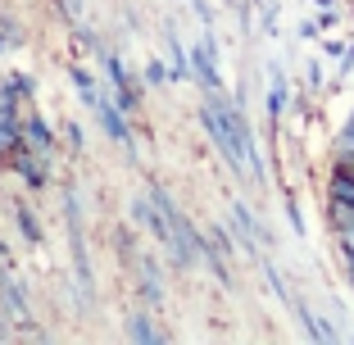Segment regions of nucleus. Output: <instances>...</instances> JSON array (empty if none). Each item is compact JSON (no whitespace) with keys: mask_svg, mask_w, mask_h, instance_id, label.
Masks as SVG:
<instances>
[{"mask_svg":"<svg viewBox=\"0 0 354 345\" xmlns=\"http://www.w3.org/2000/svg\"><path fill=\"white\" fill-rule=\"evenodd\" d=\"M127 336H132V341H141V345H150V341H168V336L155 327V318H150V314H132V323H127Z\"/></svg>","mask_w":354,"mask_h":345,"instance_id":"obj_8","label":"nucleus"},{"mask_svg":"<svg viewBox=\"0 0 354 345\" xmlns=\"http://www.w3.org/2000/svg\"><path fill=\"white\" fill-rule=\"evenodd\" d=\"M59 10L68 14V19H77V10H82V5H77V0H59Z\"/></svg>","mask_w":354,"mask_h":345,"instance_id":"obj_19","label":"nucleus"},{"mask_svg":"<svg viewBox=\"0 0 354 345\" xmlns=\"http://www.w3.org/2000/svg\"><path fill=\"white\" fill-rule=\"evenodd\" d=\"M146 82H150V86H164V82H168V64L150 59V64H146Z\"/></svg>","mask_w":354,"mask_h":345,"instance_id":"obj_15","label":"nucleus"},{"mask_svg":"<svg viewBox=\"0 0 354 345\" xmlns=\"http://www.w3.org/2000/svg\"><path fill=\"white\" fill-rule=\"evenodd\" d=\"M14 218H19V227H23V236H28V241H32V245H41V223H37V214H32V209H28V205H23V200H19V205H14Z\"/></svg>","mask_w":354,"mask_h":345,"instance_id":"obj_10","label":"nucleus"},{"mask_svg":"<svg viewBox=\"0 0 354 345\" xmlns=\"http://www.w3.org/2000/svg\"><path fill=\"white\" fill-rule=\"evenodd\" d=\"M68 77H73V86H77V95H82L86 105H100V86L91 82V73H86V68H68Z\"/></svg>","mask_w":354,"mask_h":345,"instance_id":"obj_9","label":"nucleus"},{"mask_svg":"<svg viewBox=\"0 0 354 345\" xmlns=\"http://www.w3.org/2000/svg\"><path fill=\"white\" fill-rule=\"evenodd\" d=\"M332 200H345V205H354V178H350V173H341V168L332 173Z\"/></svg>","mask_w":354,"mask_h":345,"instance_id":"obj_13","label":"nucleus"},{"mask_svg":"<svg viewBox=\"0 0 354 345\" xmlns=\"http://www.w3.org/2000/svg\"><path fill=\"white\" fill-rule=\"evenodd\" d=\"M5 268V263H0ZM0 318L14 327V332H32V309H28V295H23V282L5 268V282H0Z\"/></svg>","mask_w":354,"mask_h":345,"instance_id":"obj_2","label":"nucleus"},{"mask_svg":"<svg viewBox=\"0 0 354 345\" xmlns=\"http://www.w3.org/2000/svg\"><path fill=\"white\" fill-rule=\"evenodd\" d=\"M64 141H68V150L77 155V150H82V127H77V123H64Z\"/></svg>","mask_w":354,"mask_h":345,"instance_id":"obj_16","label":"nucleus"},{"mask_svg":"<svg viewBox=\"0 0 354 345\" xmlns=\"http://www.w3.org/2000/svg\"><path fill=\"white\" fill-rule=\"evenodd\" d=\"M100 59H104V77H109V91H104V95H109V100H114L127 118H132L136 109H141V91H136V82L127 77L123 59H118L114 50H100Z\"/></svg>","mask_w":354,"mask_h":345,"instance_id":"obj_1","label":"nucleus"},{"mask_svg":"<svg viewBox=\"0 0 354 345\" xmlns=\"http://www.w3.org/2000/svg\"><path fill=\"white\" fill-rule=\"evenodd\" d=\"M341 159H354V118H350V132L341 136Z\"/></svg>","mask_w":354,"mask_h":345,"instance_id":"obj_18","label":"nucleus"},{"mask_svg":"<svg viewBox=\"0 0 354 345\" xmlns=\"http://www.w3.org/2000/svg\"><path fill=\"white\" fill-rule=\"evenodd\" d=\"M209 245H214V250H218L223 259H232V254H241V250H236V241L227 236V227H223V223H214V227H209Z\"/></svg>","mask_w":354,"mask_h":345,"instance_id":"obj_11","label":"nucleus"},{"mask_svg":"<svg viewBox=\"0 0 354 345\" xmlns=\"http://www.w3.org/2000/svg\"><path fill=\"white\" fill-rule=\"evenodd\" d=\"M327 209H332V227H336V232H341V227H354V205H345V200H332Z\"/></svg>","mask_w":354,"mask_h":345,"instance_id":"obj_14","label":"nucleus"},{"mask_svg":"<svg viewBox=\"0 0 354 345\" xmlns=\"http://www.w3.org/2000/svg\"><path fill=\"white\" fill-rule=\"evenodd\" d=\"M19 141L28 150H37V155H46V159L55 155V136H50V127H46L37 114H32V118H19Z\"/></svg>","mask_w":354,"mask_h":345,"instance_id":"obj_6","label":"nucleus"},{"mask_svg":"<svg viewBox=\"0 0 354 345\" xmlns=\"http://www.w3.org/2000/svg\"><path fill=\"white\" fill-rule=\"evenodd\" d=\"M350 286H354V263H350Z\"/></svg>","mask_w":354,"mask_h":345,"instance_id":"obj_20","label":"nucleus"},{"mask_svg":"<svg viewBox=\"0 0 354 345\" xmlns=\"http://www.w3.org/2000/svg\"><path fill=\"white\" fill-rule=\"evenodd\" d=\"M281 109H286V82H281V73H272V86H268V114L281 118Z\"/></svg>","mask_w":354,"mask_h":345,"instance_id":"obj_12","label":"nucleus"},{"mask_svg":"<svg viewBox=\"0 0 354 345\" xmlns=\"http://www.w3.org/2000/svg\"><path fill=\"white\" fill-rule=\"evenodd\" d=\"M10 168L19 173L23 182H28L32 191H37V187H46V155H37V150H28L23 141H19V146H10Z\"/></svg>","mask_w":354,"mask_h":345,"instance_id":"obj_3","label":"nucleus"},{"mask_svg":"<svg viewBox=\"0 0 354 345\" xmlns=\"http://www.w3.org/2000/svg\"><path fill=\"white\" fill-rule=\"evenodd\" d=\"M191 77H200V82H205L209 91H223V73H218V46H214V41H200L196 50H191Z\"/></svg>","mask_w":354,"mask_h":345,"instance_id":"obj_4","label":"nucleus"},{"mask_svg":"<svg viewBox=\"0 0 354 345\" xmlns=\"http://www.w3.org/2000/svg\"><path fill=\"white\" fill-rule=\"evenodd\" d=\"M0 50H5V37H0Z\"/></svg>","mask_w":354,"mask_h":345,"instance_id":"obj_21","label":"nucleus"},{"mask_svg":"<svg viewBox=\"0 0 354 345\" xmlns=\"http://www.w3.org/2000/svg\"><path fill=\"white\" fill-rule=\"evenodd\" d=\"M164 50H168V77H173V82H187V77H191V50L177 41L173 28L164 32Z\"/></svg>","mask_w":354,"mask_h":345,"instance_id":"obj_7","label":"nucleus"},{"mask_svg":"<svg viewBox=\"0 0 354 345\" xmlns=\"http://www.w3.org/2000/svg\"><path fill=\"white\" fill-rule=\"evenodd\" d=\"M336 241H341V250H345V259L354 263V227H341V232H336Z\"/></svg>","mask_w":354,"mask_h":345,"instance_id":"obj_17","label":"nucleus"},{"mask_svg":"<svg viewBox=\"0 0 354 345\" xmlns=\"http://www.w3.org/2000/svg\"><path fill=\"white\" fill-rule=\"evenodd\" d=\"M95 118H100V127H104V136L109 141H118L123 150H132V132H127V114L109 100V95H100V105H95Z\"/></svg>","mask_w":354,"mask_h":345,"instance_id":"obj_5","label":"nucleus"}]
</instances>
